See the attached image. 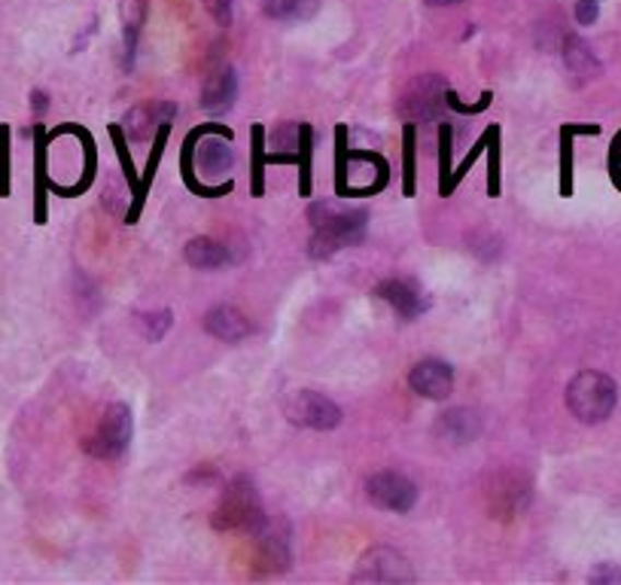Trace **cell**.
I'll use <instances>...</instances> for the list:
<instances>
[{
    "instance_id": "83f0119b",
    "label": "cell",
    "mask_w": 621,
    "mask_h": 585,
    "mask_svg": "<svg viewBox=\"0 0 621 585\" xmlns=\"http://www.w3.org/2000/svg\"><path fill=\"white\" fill-rule=\"evenodd\" d=\"M266 150H262V126H254V168H250V180H254V196H266Z\"/></svg>"
},
{
    "instance_id": "e0dca14e",
    "label": "cell",
    "mask_w": 621,
    "mask_h": 585,
    "mask_svg": "<svg viewBox=\"0 0 621 585\" xmlns=\"http://www.w3.org/2000/svg\"><path fill=\"white\" fill-rule=\"evenodd\" d=\"M436 433L445 443L466 445L472 443L481 433V414L472 409H452V412L438 414Z\"/></svg>"
},
{
    "instance_id": "f546056e",
    "label": "cell",
    "mask_w": 621,
    "mask_h": 585,
    "mask_svg": "<svg viewBox=\"0 0 621 585\" xmlns=\"http://www.w3.org/2000/svg\"><path fill=\"white\" fill-rule=\"evenodd\" d=\"M201 3H204V10L213 15V22H220L223 28L232 22V7H235V0H201Z\"/></svg>"
},
{
    "instance_id": "5bb4252c",
    "label": "cell",
    "mask_w": 621,
    "mask_h": 585,
    "mask_svg": "<svg viewBox=\"0 0 621 585\" xmlns=\"http://www.w3.org/2000/svg\"><path fill=\"white\" fill-rule=\"evenodd\" d=\"M235 98H238V73H235L232 65H223V68H216V71L208 77L204 92H201V107H204L208 114L220 116L232 110Z\"/></svg>"
},
{
    "instance_id": "4dcf8cb0",
    "label": "cell",
    "mask_w": 621,
    "mask_h": 585,
    "mask_svg": "<svg viewBox=\"0 0 621 585\" xmlns=\"http://www.w3.org/2000/svg\"><path fill=\"white\" fill-rule=\"evenodd\" d=\"M500 192V131L491 134V196Z\"/></svg>"
},
{
    "instance_id": "ba28073f",
    "label": "cell",
    "mask_w": 621,
    "mask_h": 585,
    "mask_svg": "<svg viewBox=\"0 0 621 585\" xmlns=\"http://www.w3.org/2000/svg\"><path fill=\"white\" fill-rule=\"evenodd\" d=\"M286 414H290L293 424L308 430H336L341 424L339 406L324 394H314V390H298L286 406Z\"/></svg>"
},
{
    "instance_id": "9c48e42d",
    "label": "cell",
    "mask_w": 621,
    "mask_h": 585,
    "mask_svg": "<svg viewBox=\"0 0 621 585\" xmlns=\"http://www.w3.org/2000/svg\"><path fill=\"white\" fill-rule=\"evenodd\" d=\"M409 387L424 400H448L454 390V366L445 360H421L409 372Z\"/></svg>"
},
{
    "instance_id": "e575fe53",
    "label": "cell",
    "mask_w": 621,
    "mask_h": 585,
    "mask_svg": "<svg viewBox=\"0 0 621 585\" xmlns=\"http://www.w3.org/2000/svg\"><path fill=\"white\" fill-rule=\"evenodd\" d=\"M31 107H34V114L43 116L49 110V95L46 92H31Z\"/></svg>"
},
{
    "instance_id": "9a60e30c",
    "label": "cell",
    "mask_w": 621,
    "mask_h": 585,
    "mask_svg": "<svg viewBox=\"0 0 621 585\" xmlns=\"http://www.w3.org/2000/svg\"><path fill=\"white\" fill-rule=\"evenodd\" d=\"M232 134L229 129H223V126H201V129L189 131V138L184 141V156H180V165H184V180L186 186L192 189V192H198V196H204V199H220V196H229L232 192V184H223V186H201L198 184L196 172H192V162H196V143L198 138H204V134Z\"/></svg>"
},
{
    "instance_id": "d590c367",
    "label": "cell",
    "mask_w": 621,
    "mask_h": 585,
    "mask_svg": "<svg viewBox=\"0 0 621 585\" xmlns=\"http://www.w3.org/2000/svg\"><path fill=\"white\" fill-rule=\"evenodd\" d=\"M430 7H454V3H464V0H426Z\"/></svg>"
},
{
    "instance_id": "8d00e7d4",
    "label": "cell",
    "mask_w": 621,
    "mask_h": 585,
    "mask_svg": "<svg viewBox=\"0 0 621 585\" xmlns=\"http://www.w3.org/2000/svg\"><path fill=\"white\" fill-rule=\"evenodd\" d=\"M591 3H600V0H591Z\"/></svg>"
},
{
    "instance_id": "2e32d148",
    "label": "cell",
    "mask_w": 621,
    "mask_h": 585,
    "mask_svg": "<svg viewBox=\"0 0 621 585\" xmlns=\"http://www.w3.org/2000/svg\"><path fill=\"white\" fill-rule=\"evenodd\" d=\"M204 329L211 332L213 339L235 344L250 336V320L241 315L238 308H232V305H216V308H211L204 315Z\"/></svg>"
},
{
    "instance_id": "8992f818",
    "label": "cell",
    "mask_w": 621,
    "mask_h": 585,
    "mask_svg": "<svg viewBox=\"0 0 621 585\" xmlns=\"http://www.w3.org/2000/svg\"><path fill=\"white\" fill-rule=\"evenodd\" d=\"M366 498L387 513H409L418 503V485L411 482L409 476L402 472L382 470L375 476H368L366 482Z\"/></svg>"
},
{
    "instance_id": "ac0fdd59",
    "label": "cell",
    "mask_w": 621,
    "mask_h": 585,
    "mask_svg": "<svg viewBox=\"0 0 621 585\" xmlns=\"http://www.w3.org/2000/svg\"><path fill=\"white\" fill-rule=\"evenodd\" d=\"M196 165L198 172L208 174V177H216V174L232 172L235 165V150H232V134H213L211 141H204L196 150Z\"/></svg>"
},
{
    "instance_id": "d6a6232c",
    "label": "cell",
    "mask_w": 621,
    "mask_h": 585,
    "mask_svg": "<svg viewBox=\"0 0 621 585\" xmlns=\"http://www.w3.org/2000/svg\"><path fill=\"white\" fill-rule=\"evenodd\" d=\"M600 15V3H591V0H576V22L579 25H594Z\"/></svg>"
},
{
    "instance_id": "f1b7e54d",
    "label": "cell",
    "mask_w": 621,
    "mask_h": 585,
    "mask_svg": "<svg viewBox=\"0 0 621 585\" xmlns=\"http://www.w3.org/2000/svg\"><path fill=\"white\" fill-rule=\"evenodd\" d=\"M110 138H114L116 143V153H119V159H122V172H126V180L128 186H131V192L138 196L141 192V180H138V174H134V165H131V156H128L126 150V131H122V126H110Z\"/></svg>"
},
{
    "instance_id": "4fadbf2b",
    "label": "cell",
    "mask_w": 621,
    "mask_h": 585,
    "mask_svg": "<svg viewBox=\"0 0 621 585\" xmlns=\"http://www.w3.org/2000/svg\"><path fill=\"white\" fill-rule=\"evenodd\" d=\"M530 482L515 476V472H503L500 479L491 488V510H494L500 518H515L522 513L524 506L530 503Z\"/></svg>"
},
{
    "instance_id": "cb8c5ba5",
    "label": "cell",
    "mask_w": 621,
    "mask_h": 585,
    "mask_svg": "<svg viewBox=\"0 0 621 585\" xmlns=\"http://www.w3.org/2000/svg\"><path fill=\"white\" fill-rule=\"evenodd\" d=\"M310 156H314V129L308 122H302V134H298V153H296V165H298V192L308 199L310 196Z\"/></svg>"
},
{
    "instance_id": "484cf974",
    "label": "cell",
    "mask_w": 621,
    "mask_h": 585,
    "mask_svg": "<svg viewBox=\"0 0 621 585\" xmlns=\"http://www.w3.org/2000/svg\"><path fill=\"white\" fill-rule=\"evenodd\" d=\"M174 327V315L168 308H159V312H147L141 315V332L147 336V342H162Z\"/></svg>"
},
{
    "instance_id": "ffe728a7",
    "label": "cell",
    "mask_w": 621,
    "mask_h": 585,
    "mask_svg": "<svg viewBox=\"0 0 621 585\" xmlns=\"http://www.w3.org/2000/svg\"><path fill=\"white\" fill-rule=\"evenodd\" d=\"M564 61L570 73H576L579 80H594L600 73V61H597L594 49L582 40L579 34H570L564 40Z\"/></svg>"
},
{
    "instance_id": "d6986e66",
    "label": "cell",
    "mask_w": 621,
    "mask_h": 585,
    "mask_svg": "<svg viewBox=\"0 0 621 585\" xmlns=\"http://www.w3.org/2000/svg\"><path fill=\"white\" fill-rule=\"evenodd\" d=\"M184 257L192 269H201V271L223 269V266L232 262V254H229L226 244L213 242V238H192V242L186 244Z\"/></svg>"
},
{
    "instance_id": "7a4b0ae2",
    "label": "cell",
    "mask_w": 621,
    "mask_h": 585,
    "mask_svg": "<svg viewBox=\"0 0 621 585\" xmlns=\"http://www.w3.org/2000/svg\"><path fill=\"white\" fill-rule=\"evenodd\" d=\"M211 525L216 530H241V534H256L266 525V510L256 491V482L250 476H235L220 498V506L213 510Z\"/></svg>"
},
{
    "instance_id": "52a82bcc",
    "label": "cell",
    "mask_w": 621,
    "mask_h": 585,
    "mask_svg": "<svg viewBox=\"0 0 621 585\" xmlns=\"http://www.w3.org/2000/svg\"><path fill=\"white\" fill-rule=\"evenodd\" d=\"M411 580H414V573H411L409 561L384 546L366 552L356 561V571H353V583H411Z\"/></svg>"
},
{
    "instance_id": "3957f363",
    "label": "cell",
    "mask_w": 621,
    "mask_h": 585,
    "mask_svg": "<svg viewBox=\"0 0 621 585\" xmlns=\"http://www.w3.org/2000/svg\"><path fill=\"white\" fill-rule=\"evenodd\" d=\"M619 402V387L604 372L585 370L566 385V409L582 424H600L607 421Z\"/></svg>"
},
{
    "instance_id": "8fae6325",
    "label": "cell",
    "mask_w": 621,
    "mask_h": 585,
    "mask_svg": "<svg viewBox=\"0 0 621 585\" xmlns=\"http://www.w3.org/2000/svg\"><path fill=\"white\" fill-rule=\"evenodd\" d=\"M174 114H177V107L171 101H147L141 107L128 110L122 119V131L131 141H147V138H155V131L171 122Z\"/></svg>"
},
{
    "instance_id": "7c38bea8",
    "label": "cell",
    "mask_w": 621,
    "mask_h": 585,
    "mask_svg": "<svg viewBox=\"0 0 621 585\" xmlns=\"http://www.w3.org/2000/svg\"><path fill=\"white\" fill-rule=\"evenodd\" d=\"M256 573L269 576V573H281L290 568V540L283 537L281 528L274 525H262L256 530Z\"/></svg>"
},
{
    "instance_id": "603a6c76",
    "label": "cell",
    "mask_w": 621,
    "mask_h": 585,
    "mask_svg": "<svg viewBox=\"0 0 621 585\" xmlns=\"http://www.w3.org/2000/svg\"><path fill=\"white\" fill-rule=\"evenodd\" d=\"M414 141H418V126L406 122L402 129V192L414 196V180H418V159H414Z\"/></svg>"
},
{
    "instance_id": "277c9868",
    "label": "cell",
    "mask_w": 621,
    "mask_h": 585,
    "mask_svg": "<svg viewBox=\"0 0 621 585\" xmlns=\"http://www.w3.org/2000/svg\"><path fill=\"white\" fill-rule=\"evenodd\" d=\"M131 443V409L122 402L107 406V412L101 418V424L85 436V455L98 457V460H116L126 455Z\"/></svg>"
},
{
    "instance_id": "7402d4cb",
    "label": "cell",
    "mask_w": 621,
    "mask_h": 585,
    "mask_svg": "<svg viewBox=\"0 0 621 585\" xmlns=\"http://www.w3.org/2000/svg\"><path fill=\"white\" fill-rule=\"evenodd\" d=\"M143 19H147V0H134L126 10V52H122V65L126 71L134 68V58H138V46H141V31Z\"/></svg>"
},
{
    "instance_id": "44dd1931",
    "label": "cell",
    "mask_w": 621,
    "mask_h": 585,
    "mask_svg": "<svg viewBox=\"0 0 621 585\" xmlns=\"http://www.w3.org/2000/svg\"><path fill=\"white\" fill-rule=\"evenodd\" d=\"M320 10V0H262V13L278 22H305Z\"/></svg>"
},
{
    "instance_id": "d4e9b609",
    "label": "cell",
    "mask_w": 621,
    "mask_h": 585,
    "mask_svg": "<svg viewBox=\"0 0 621 585\" xmlns=\"http://www.w3.org/2000/svg\"><path fill=\"white\" fill-rule=\"evenodd\" d=\"M34 141H37V208H34V220L46 223V134H43V126L34 129Z\"/></svg>"
},
{
    "instance_id": "5b68a950",
    "label": "cell",
    "mask_w": 621,
    "mask_h": 585,
    "mask_svg": "<svg viewBox=\"0 0 621 585\" xmlns=\"http://www.w3.org/2000/svg\"><path fill=\"white\" fill-rule=\"evenodd\" d=\"M448 83L438 73H424L418 77L406 95H402V114L409 116V122H433L448 114Z\"/></svg>"
},
{
    "instance_id": "30bf717a",
    "label": "cell",
    "mask_w": 621,
    "mask_h": 585,
    "mask_svg": "<svg viewBox=\"0 0 621 585\" xmlns=\"http://www.w3.org/2000/svg\"><path fill=\"white\" fill-rule=\"evenodd\" d=\"M375 296L390 302L402 320H414V317L426 315V308H430V296L418 286V281H409V278H387L375 286Z\"/></svg>"
},
{
    "instance_id": "6da1fadb",
    "label": "cell",
    "mask_w": 621,
    "mask_h": 585,
    "mask_svg": "<svg viewBox=\"0 0 621 585\" xmlns=\"http://www.w3.org/2000/svg\"><path fill=\"white\" fill-rule=\"evenodd\" d=\"M308 220L314 226L308 254L314 259H329L366 238L368 211L363 208H332L326 201H314L308 208Z\"/></svg>"
},
{
    "instance_id": "4316f807",
    "label": "cell",
    "mask_w": 621,
    "mask_h": 585,
    "mask_svg": "<svg viewBox=\"0 0 621 585\" xmlns=\"http://www.w3.org/2000/svg\"><path fill=\"white\" fill-rule=\"evenodd\" d=\"M452 143H454V129L448 122H442V134H438V150H442V196H452L454 192Z\"/></svg>"
},
{
    "instance_id": "836d02e7",
    "label": "cell",
    "mask_w": 621,
    "mask_h": 585,
    "mask_svg": "<svg viewBox=\"0 0 621 585\" xmlns=\"http://www.w3.org/2000/svg\"><path fill=\"white\" fill-rule=\"evenodd\" d=\"M570 141H573V129H564V165H561V174H564V196H570V177H573V162H570Z\"/></svg>"
},
{
    "instance_id": "1f68e13d",
    "label": "cell",
    "mask_w": 621,
    "mask_h": 585,
    "mask_svg": "<svg viewBox=\"0 0 621 585\" xmlns=\"http://www.w3.org/2000/svg\"><path fill=\"white\" fill-rule=\"evenodd\" d=\"M588 583L594 585H621V571H616L612 564H600L597 571L588 576Z\"/></svg>"
}]
</instances>
